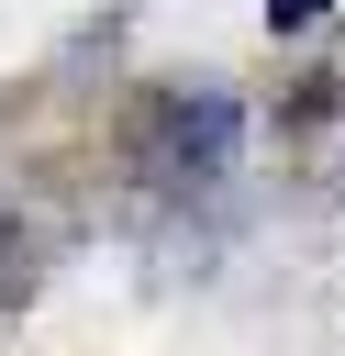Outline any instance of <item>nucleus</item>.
Listing matches in <instances>:
<instances>
[{"instance_id":"f257e3e1","label":"nucleus","mask_w":345,"mask_h":356,"mask_svg":"<svg viewBox=\"0 0 345 356\" xmlns=\"http://www.w3.org/2000/svg\"><path fill=\"white\" fill-rule=\"evenodd\" d=\"M245 145V100L234 89H167L145 111V167L156 178H223Z\"/></svg>"},{"instance_id":"f03ea898","label":"nucleus","mask_w":345,"mask_h":356,"mask_svg":"<svg viewBox=\"0 0 345 356\" xmlns=\"http://www.w3.org/2000/svg\"><path fill=\"white\" fill-rule=\"evenodd\" d=\"M334 0H267V33H300V22H323Z\"/></svg>"},{"instance_id":"7ed1b4c3","label":"nucleus","mask_w":345,"mask_h":356,"mask_svg":"<svg viewBox=\"0 0 345 356\" xmlns=\"http://www.w3.org/2000/svg\"><path fill=\"white\" fill-rule=\"evenodd\" d=\"M0 256H22V234H11V211H0Z\"/></svg>"}]
</instances>
